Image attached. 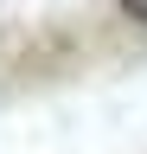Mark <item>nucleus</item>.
Segmentation results:
<instances>
[{
  "label": "nucleus",
  "mask_w": 147,
  "mask_h": 154,
  "mask_svg": "<svg viewBox=\"0 0 147 154\" xmlns=\"http://www.w3.org/2000/svg\"><path fill=\"white\" fill-rule=\"evenodd\" d=\"M122 13L134 19V26H147V0H122Z\"/></svg>",
  "instance_id": "nucleus-1"
}]
</instances>
